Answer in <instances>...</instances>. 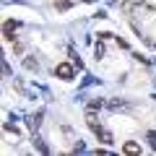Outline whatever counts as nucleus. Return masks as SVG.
<instances>
[{"mask_svg":"<svg viewBox=\"0 0 156 156\" xmlns=\"http://www.w3.org/2000/svg\"><path fill=\"white\" fill-rule=\"evenodd\" d=\"M18 26H21L18 21H13V18H8V21L3 23V37H5L8 42H13V39H16V37H13V31H16Z\"/></svg>","mask_w":156,"mask_h":156,"instance_id":"obj_1","label":"nucleus"},{"mask_svg":"<svg viewBox=\"0 0 156 156\" xmlns=\"http://www.w3.org/2000/svg\"><path fill=\"white\" fill-rule=\"evenodd\" d=\"M55 76H60L62 81H70L73 78V65L70 62H60V65L55 68Z\"/></svg>","mask_w":156,"mask_h":156,"instance_id":"obj_2","label":"nucleus"},{"mask_svg":"<svg viewBox=\"0 0 156 156\" xmlns=\"http://www.w3.org/2000/svg\"><path fill=\"white\" fill-rule=\"evenodd\" d=\"M122 151H125V154H140V146L135 143V140H128V143L122 146Z\"/></svg>","mask_w":156,"mask_h":156,"instance_id":"obj_3","label":"nucleus"},{"mask_svg":"<svg viewBox=\"0 0 156 156\" xmlns=\"http://www.w3.org/2000/svg\"><path fill=\"white\" fill-rule=\"evenodd\" d=\"M96 135H99V138H101V143H107V146H109V143H115V138H112V133H107V130H99Z\"/></svg>","mask_w":156,"mask_h":156,"instance_id":"obj_4","label":"nucleus"},{"mask_svg":"<svg viewBox=\"0 0 156 156\" xmlns=\"http://www.w3.org/2000/svg\"><path fill=\"white\" fill-rule=\"evenodd\" d=\"M94 52H96V60H99V57H104V44H101V42H99V44L94 47Z\"/></svg>","mask_w":156,"mask_h":156,"instance_id":"obj_5","label":"nucleus"},{"mask_svg":"<svg viewBox=\"0 0 156 156\" xmlns=\"http://www.w3.org/2000/svg\"><path fill=\"white\" fill-rule=\"evenodd\" d=\"M68 5H70V0H60V3H55V8H57V11H65Z\"/></svg>","mask_w":156,"mask_h":156,"instance_id":"obj_6","label":"nucleus"},{"mask_svg":"<svg viewBox=\"0 0 156 156\" xmlns=\"http://www.w3.org/2000/svg\"><path fill=\"white\" fill-rule=\"evenodd\" d=\"M23 65H26L29 70H37V68H39V65H37V62H34V60H23Z\"/></svg>","mask_w":156,"mask_h":156,"instance_id":"obj_7","label":"nucleus"},{"mask_svg":"<svg viewBox=\"0 0 156 156\" xmlns=\"http://www.w3.org/2000/svg\"><path fill=\"white\" fill-rule=\"evenodd\" d=\"M5 130H8V133H16V135H18V128H16V125H11V122H5Z\"/></svg>","mask_w":156,"mask_h":156,"instance_id":"obj_8","label":"nucleus"},{"mask_svg":"<svg viewBox=\"0 0 156 156\" xmlns=\"http://www.w3.org/2000/svg\"><path fill=\"white\" fill-rule=\"evenodd\" d=\"M83 3H94V0H83Z\"/></svg>","mask_w":156,"mask_h":156,"instance_id":"obj_9","label":"nucleus"}]
</instances>
